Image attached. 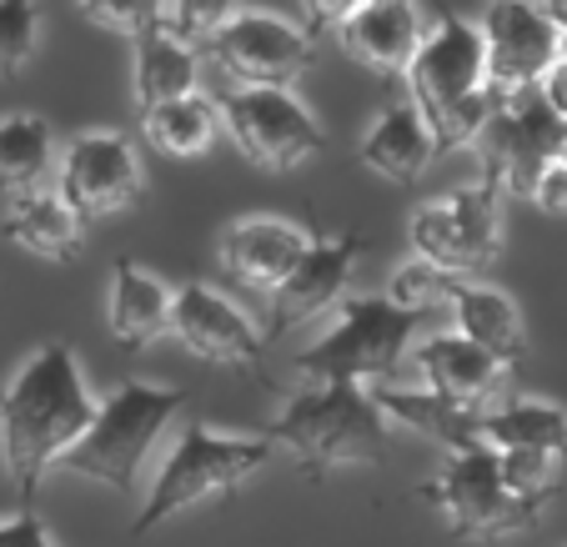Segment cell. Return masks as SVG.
Listing matches in <instances>:
<instances>
[{"label":"cell","instance_id":"32","mask_svg":"<svg viewBox=\"0 0 567 547\" xmlns=\"http://www.w3.org/2000/svg\"><path fill=\"white\" fill-rule=\"evenodd\" d=\"M0 547H55V543L45 533V523L35 517V507H21L16 517L0 523Z\"/></svg>","mask_w":567,"mask_h":547},{"label":"cell","instance_id":"25","mask_svg":"<svg viewBox=\"0 0 567 547\" xmlns=\"http://www.w3.org/2000/svg\"><path fill=\"white\" fill-rule=\"evenodd\" d=\"M372 402L382 407L386 422H402V427L422 432V437H432L447 452L477 447V417L482 412L452 407V402L432 398V392H402V386H372Z\"/></svg>","mask_w":567,"mask_h":547},{"label":"cell","instance_id":"27","mask_svg":"<svg viewBox=\"0 0 567 547\" xmlns=\"http://www.w3.org/2000/svg\"><path fill=\"white\" fill-rule=\"evenodd\" d=\"M457 287H462V277H447V271L427 267V261H408V267L392 271V281H386L382 297L402 311H427V317H437V311L452 307Z\"/></svg>","mask_w":567,"mask_h":547},{"label":"cell","instance_id":"16","mask_svg":"<svg viewBox=\"0 0 567 547\" xmlns=\"http://www.w3.org/2000/svg\"><path fill=\"white\" fill-rule=\"evenodd\" d=\"M332 35L357 65L396 81V75H408L412 55H417L422 35H427V21H422L417 0H402V6H362V11L347 16Z\"/></svg>","mask_w":567,"mask_h":547},{"label":"cell","instance_id":"12","mask_svg":"<svg viewBox=\"0 0 567 547\" xmlns=\"http://www.w3.org/2000/svg\"><path fill=\"white\" fill-rule=\"evenodd\" d=\"M477 35H482V61H487V91L493 96L537 91L557 61V41H563L537 0H487Z\"/></svg>","mask_w":567,"mask_h":547},{"label":"cell","instance_id":"3","mask_svg":"<svg viewBox=\"0 0 567 547\" xmlns=\"http://www.w3.org/2000/svg\"><path fill=\"white\" fill-rule=\"evenodd\" d=\"M412 106L422 111L432 141L442 151H472L493 116V91H487V61H482L477 21L467 16H437L427 21L417 55L408 65Z\"/></svg>","mask_w":567,"mask_h":547},{"label":"cell","instance_id":"10","mask_svg":"<svg viewBox=\"0 0 567 547\" xmlns=\"http://www.w3.org/2000/svg\"><path fill=\"white\" fill-rule=\"evenodd\" d=\"M55 196L81 221L86 216H121L146 202V166L131 136L121 131H81L55 156Z\"/></svg>","mask_w":567,"mask_h":547},{"label":"cell","instance_id":"2","mask_svg":"<svg viewBox=\"0 0 567 547\" xmlns=\"http://www.w3.org/2000/svg\"><path fill=\"white\" fill-rule=\"evenodd\" d=\"M261 437L271 447H287L307 483H327L347 462H382L392 452V422L382 417L367 386L311 382L291 392Z\"/></svg>","mask_w":567,"mask_h":547},{"label":"cell","instance_id":"24","mask_svg":"<svg viewBox=\"0 0 567 547\" xmlns=\"http://www.w3.org/2000/svg\"><path fill=\"white\" fill-rule=\"evenodd\" d=\"M477 442L493 452H553L567 462V412L553 402H507L477 417Z\"/></svg>","mask_w":567,"mask_h":547},{"label":"cell","instance_id":"23","mask_svg":"<svg viewBox=\"0 0 567 547\" xmlns=\"http://www.w3.org/2000/svg\"><path fill=\"white\" fill-rule=\"evenodd\" d=\"M221 131V111L206 91H192V96L161 101V106L141 111V136H146L151 151L161 156H176V162H192V156H206Z\"/></svg>","mask_w":567,"mask_h":547},{"label":"cell","instance_id":"21","mask_svg":"<svg viewBox=\"0 0 567 547\" xmlns=\"http://www.w3.org/2000/svg\"><path fill=\"white\" fill-rule=\"evenodd\" d=\"M452 322H457V337H467L472 347L503 362L513 372L517 362L527 357V332L523 317H517L513 297H503L497 287H477V281H462L457 297H452Z\"/></svg>","mask_w":567,"mask_h":547},{"label":"cell","instance_id":"17","mask_svg":"<svg viewBox=\"0 0 567 547\" xmlns=\"http://www.w3.org/2000/svg\"><path fill=\"white\" fill-rule=\"evenodd\" d=\"M172 297L176 287L146 271L141 261L121 257L111 267V297H106V327L111 342L121 347L126 357H141L146 347H156L161 337L172 332Z\"/></svg>","mask_w":567,"mask_h":547},{"label":"cell","instance_id":"20","mask_svg":"<svg viewBox=\"0 0 567 547\" xmlns=\"http://www.w3.org/2000/svg\"><path fill=\"white\" fill-rule=\"evenodd\" d=\"M136 55H131V86H136V116L161 101L192 96L202 86V51L186 45L182 35H172L166 25L136 35Z\"/></svg>","mask_w":567,"mask_h":547},{"label":"cell","instance_id":"4","mask_svg":"<svg viewBox=\"0 0 567 547\" xmlns=\"http://www.w3.org/2000/svg\"><path fill=\"white\" fill-rule=\"evenodd\" d=\"M342 317L317 347L297 357V372L307 382H352V386H392L412 352V337L432 327L427 311H402L386 297H342Z\"/></svg>","mask_w":567,"mask_h":547},{"label":"cell","instance_id":"37","mask_svg":"<svg viewBox=\"0 0 567 547\" xmlns=\"http://www.w3.org/2000/svg\"><path fill=\"white\" fill-rule=\"evenodd\" d=\"M557 55H563V61H567V35H563V41H557Z\"/></svg>","mask_w":567,"mask_h":547},{"label":"cell","instance_id":"18","mask_svg":"<svg viewBox=\"0 0 567 547\" xmlns=\"http://www.w3.org/2000/svg\"><path fill=\"white\" fill-rule=\"evenodd\" d=\"M417 372L427 376V392L452 407H467V412H487V402L497 398V386H503L507 367L493 362V357L472 347L467 337L457 332H437L412 352Z\"/></svg>","mask_w":567,"mask_h":547},{"label":"cell","instance_id":"28","mask_svg":"<svg viewBox=\"0 0 567 547\" xmlns=\"http://www.w3.org/2000/svg\"><path fill=\"white\" fill-rule=\"evenodd\" d=\"M497 467H503L507 493L523 497L537 513H547V503H553V493H557V467H563V457H553V452H497Z\"/></svg>","mask_w":567,"mask_h":547},{"label":"cell","instance_id":"34","mask_svg":"<svg viewBox=\"0 0 567 547\" xmlns=\"http://www.w3.org/2000/svg\"><path fill=\"white\" fill-rule=\"evenodd\" d=\"M537 96H543V106L553 111V116L567 126V61H563V55H557L553 71L543 75V86H537Z\"/></svg>","mask_w":567,"mask_h":547},{"label":"cell","instance_id":"30","mask_svg":"<svg viewBox=\"0 0 567 547\" xmlns=\"http://www.w3.org/2000/svg\"><path fill=\"white\" fill-rule=\"evenodd\" d=\"M75 11L101 31L126 35V41L166 25V0H75Z\"/></svg>","mask_w":567,"mask_h":547},{"label":"cell","instance_id":"7","mask_svg":"<svg viewBox=\"0 0 567 547\" xmlns=\"http://www.w3.org/2000/svg\"><path fill=\"white\" fill-rule=\"evenodd\" d=\"M563 141H567V126L543 106L537 91H523V96L493 101V116H487L472 151L482 156V172H487V182L497 192L517 196V202H533L543 172L563 156Z\"/></svg>","mask_w":567,"mask_h":547},{"label":"cell","instance_id":"19","mask_svg":"<svg viewBox=\"0 0 567 547\" xmlns=\"http://www.w3.org/2000/svg\"><path fill=\"white\" fill-rule=\"evenodd\" d=\"M432 162H437V141L412 101H392L362 141V166L392 186H412Z\"/></svg>","mask_w":567,"mask_h":547},{"label":"cell","instance_id":"33","mask_svg":"<svg viewBox=\"0 0 567 547\" xmlns=\"http://www.w3.org/2000/svg\"><path fill=\"white\" fill-rule=\"evenodd\" d=\"M533 206H543V211H567V166L553 162L543 172V182H537L533 192Z\"/></svg>","mask_w":567,"mask_h":547},{"label":"cell","instance_id":"13","mask_svg":"<svg viewBox=\"0 0 567 547\" xmlns=\"http://www.w3.org/2000/svg\"><path fill=\"white\" fill-rule=\"evenodd\" d=\"M172 337L192 357L216 367H261V327L236 307L226 291L206 287V281H186L172 297Z\"/></svg>","mask_w":567,"mask_h":547},{"label":"cell","instance_id":"14","mask_svg":"<svg viewBox=\"0 0 567 547\" xmlns=\"http://www.w3.org/2000/svg\"><path fill=\"white\" fill-rule=\"evenodd\" d=\"M357 261H362V237H357V231H342V237H321V231H311L307 257H301L297 271L271 291L267 332L261 337H281L297 322L317 317V311L337 307L342 291H347V281H352V271H357Z\"/></svg>","mask_w":567,"mask_h":547},{"label":"cell","instance_id":"15","mask_svg":"<svg viewBox=\"0 0 567 547\" xmlns=\"http://www.w3.org/2000/svg\"><path fill=\"white\" fill-rule=\"evenodd\" d=\"M311 231L297 221H281V216H241L221 231V271L247 291H277L281 281L297 271V261L307 257Z\"/></svg>","mask_w":567,"mask_h":547},{"label":"cell","instance_id":"31","mask_svg":"<svg viewBox=\"0 0 567 547\" xmlns=\"http://www.w3.org/2000/svg\"><path fill=\"white\" fill-rule=\"evenodd\" d=\"M236 16V0H166V31L182 35L186 45L212 41L226 21Z\"/></svg>","mask_w":567,"mask_h":547},{"label":"cell","instance_id":"6","mask_svg":"<svg viewBox=\"0 0 567 547\" xmlns=\"http://www.w3.org/2000/svg\"><path fill=\"white\" fill-rule=\"evenodd\" d=\"M182 407H186L182 386H151L131 376L96 407L91 432L65 452L61 467L75 477L116 487V493H136L141 462H146V452L156 447V437Z\"/></svg>","mask_w":567,"mask_h":547},{"label":"cell","instance_id":"26","mask_svg":"<svg viewBox=\"0 0 567 547\" xmlns=\"http://www.w3.org/2000/svg\"><path fill=\"white\" fill-rule=\"evenodd\" d=\"M55 131L41 116H6L0 121V202L41 192L45 172L55 166Z\"/></svg>","mask_w":567,"mask_h":547},{"label":"cell","instance_id":"5","mask_svg":"<svg viewBox=\"0 0 567 547\" xmlns=\"http://www.w3.org/2000/svg\"><path fill=\"white\" fill-rule=\"evenodd\" d=\"M271 442L267 437H226V432H212L206 422H186L182 442L172 447L166 467L156 473L146 503H141L136 523H131V537L156 533L161 523L182 517L186 507L206 503V497H231L241 483L261 473L271 462Z\"/></svg>","mask_w":567,"mask_h":547},{"label":"cell","instance_id":"11","mask_svg":"<svg viewBox=\"0 0 567 547\" xmlns=\"http://www.w3.org/2000/svg\"><path fill=\"white\" fill-rule=\"evenodd\" d=\"M206 55L241 91H291L317 61V41L301 25L267 11H236L206 41Z\"/></svg>","mask_w":567,"mask_h":547},{"label":"cell","instance_id":"9","mask_svg":"<svg viewBox=\"0 0 567 547\" xmlns=\"http://www.w3.org/2000/svg\"><path fill=\"white\" fill-rule=\"evenodd\" d=\"M221 111V131H231L236 151L261 172H301L307 162H317L327 146V131L317 126L307 106L291 91H226L216 101Z\"/></svg>","mask_w":567,"mask_h":547},{"label":"cell","instance_id":"8","mask_svg":"<svg viewBox=\"0 0 567 547\" xmlns=\"http://www.w3.org/2000/svg\"><path fill=\"white\" fill-rule=\"evenodd\" d=\"M422 503H432L442 517H447L452 537H503V533H523L533 527L537 507H527L523 497L507 493L503 483V467H497V452L493 447H462L447 457L437 477L422 483Z\"/></svg>","mask_w":567,"mask_h":547},{"label":"cell","instance_id":"35","mask_svg":"<svg viewBox=\"0 0 567 547\" xmlns=\"http://www.w3.org/2000/svg\"><path fill=\"white\" fill-rule=\"evenodd\" d=\"M543 6V16L557 25V35H567V0H537Z\"/></svg>","mask_w":567,"mask_h":547},{"label":"cell","instance_id":"29","mask_svg":"<svg viewBox=\"0 0 567 547\" xmlns=\"http://www.w3.org/2000/svg\"><path fill=\"white\" fill-rule=\"evenodd\" d=\"M41 45V6L35 0H0V75L11 81L31 65Z\"/></svg>","mask_w":567,"mask_h":547},{"label":"cell","instance_id":"1","mask_svg":"<svg viewBox=\"0 0 567 547\" xmlns=\"http://www.w3.org/2000/svg\"><path fill=\"white\" fill-rule=\"evenodd\" d=\"M96 402L65 342H45L11 382L0 386V457L16 483V503L35 507L51 467L91 432Z\"/></svg>","mask_w":567,"mask_h":547},{"label":"cell","instance_id":"22","mask_svg":"<svg viewBox=\"0 0 567 547\" xmlns=\"http://www.w3.org/2000/svg\"><path fill=\"white\" fill-rule=\"evenodd\" d=\"M0 231H6L16 247L35 251V257H45V261H75L81 247H86V221L55 192H31V196L6 202Z\"/></svg>","mask_w":567,"mask_h":547},{"label":"cell","instance_id":"36","mask_svg":"<svg viewBox=\"0 0 567 547\" xmlns=\"http://www.w3.org/2000/svg\"><path fill=\"white\" fill-rule=\"evenodd\" d=\"M362 6H402V0H357V11H362Z\"/></svg>","mask_w":567,"mask_h":547}]
</instances>
